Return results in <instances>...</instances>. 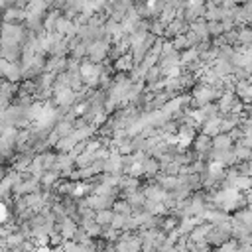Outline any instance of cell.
Returning a JSON list of instances; mask_svg holds the SVG:
<instances>
[{"instance_id": "7402d4cb", "label": "cell", "mask_w": 252, "mask_h": 252, "mask_svg": "<svg viewBox=\"0 0 252 252\" xmlns=\"http://www.w3.org/2000/svg\"><path fill=\"white\" fill-rule=\"evenodd\" d=\"M112 211H114L116 215H126V217H132V215H134V211H132V207H130V203H128L126 199H118V201L114 203Z\"/></svg>"}, {"instance_id": "6da1fadb", "label": "cell", "mask_w": 252, "mask_h": 252, "mask_svg": "<svg viewBox=\"0 0 252 252\" xmlns=\"http://www.w3.org/2000/svg\"><path fill=\"white\" fill-rule=\"evenodd\" d=\"M230 238H232V220H226V222H220V224H213L209 234H207V242H209V246L213 250L222 246Z\"/></svg>"}, {"instance_id": "836d02e7", "label": "cell", "mask_w": 252, "mask_h": 252, "mask_svg": "<svg viewBox=\"0 0 252 252\" xmlns=\"http://www.w3.org/2000/svg\"><path fill=\"white\" fill-rule=\"evenodd\" d=\"M45 2H47L49 6H53V2H55V0H45Z\"/></svg>"}, {"instance_id": "e0dca14e", "label": "cell", "mask_w": 252, "mask_h": 252, "mask_svg": "<svg viewBox=\"0 0 252 252\" xmlns=\"http://www.w3.org/2000/svg\"><path fill=\"white\" fill-rule=\"evenodd\" d=\"M77 187V181H71V179H61L57 185H55V191L61 195V197H67V195H73Z\"/></svg>"}, {"instance_id": "5b68a950", "label": "cell", "mask_w": 252, "mask_h": 252, "mask_svg": "<svg viewBox=\"0 0 252 252\" xmlns=\"http://www.w3.org/2000/svg\"><path fill=\"white\" fill-rule=\"evenodd\" d=\"M77 228H79V222L67 217L65 220L57 222V228H55V230H59V232L63 234V238H65V240H73V236H75Z\"/></svg>"}, {"instance_id": "30bf717a", "label": "cell", "mask_w": 252, "mask_h": 252, "mask_svg": "<svg viewBox=\"0 0 252 252\" xmlns=\"http://www.w3.org/2000/svg\"><path fill=\"white\" fill-rule=\"evenodd\" d=\"M134 59H132V53H126V55H122L120 59H116L114 63H112V67H114V71L116 73H130L132 69H134Z\"/></svg>"}, {"instance_id": "1f68e13d", "label": "cell", "mask_w": 252, "mask_h": 252, "mask_svg": "<svg viewBox=\"0 0 252 252\" xmlns=\"http://www.w3.org/2000/svg\"><path fill=\"white\" fill-rule=\"evenodd\" d=\"M224 41L228 45H236L238 43V28L236 30H230V32H224Z\"/></svg>"}, {"instance_id": "83f0119b", "label": "cell", "mask_w": 252, "mask_h": 252, "mask_svg": "<svg viewBox=\"0 0 252 252\" xmlns=\"http://www.w3.org/2000/svg\"><path fill=\"white\" fill-rule=\"evenodd\" d=\"M128 219H130V217H126V215H116V213H114V219H112L110 226H112V228H116V230H126Z\"/></svg>"}, {"instance_id": "8992f818", "label": "cell", "mask_w": 252, "mask_h": 252, "mask_svg": "<svg viewBox=\"0 0 252 252\" xmlns=\"http://www.w3.org/2000/svg\"><path fill=\"white\" fill-rule=\"evenodd\" d=\"M79 226H83L91 238H100L102 236V230H104V226H100L96 222V219H81L79 220Z\"/></svg>"}, {"instance_id": "4316f807", "label": "cell", "mask_w": 252, "mask_h": 252, "mask_svg": "<svg viewBox=\"0 0 252 252\" xmlns=\"http://www.w3.org/2000/svg\"><path fill=\"white\" fill-rule=\"evenodd\" d=\"M161 79H163V73H161L159 65H154V67L148 71V75H146V83H158V81H161Z\"/></svg>"}, {"instance_id": "277c9868", "label": "cell", "mask_w": 252, "mask_h": 252, "mask_svg": "<svg viewBox=\"0 0 252 252\" xmlns=\"http://www.w3.org/2000/svg\"><path fill=\"white\" fill-rule=\"evenodd\" d=\"M159 173H161V163H159V159L148 156L146 161L142 163V177H146V179H156Z\"/></svg>"}, {"instance_id": "7a4b0ae2", "label": "cell", "mask_w": 252, "mask_h": 252, "mask_svg": "<svg viewBox=\"0 0 252 252\" xmlns=\"http://www.w3.org/2000/svg\"><path fill=\"white\" fill-rule=\"evenodd\" d=\"M0 71H2V77L12 81V83H22L24 81V69H22V63H10L6 59L0 61Z\"/></svg>"}, {"instance_id": "8fae6325", "label": "cell", "mask_w": 252, "mask_h": 252, "mask_svg": "<svg viewBox=\"0 0 252 252\" xmlns=\"http://www.w3.org/2000/svg\"><path fill=\"white\" fill-rule=\"evenodd\" d=\"M220 122H222V116H215V118L207 120V122L201 126V132L207 134V136H211V138H215V136L220 134Z\"/></svg>"}, {"instance_id": "484cf974", "label": "cell", "mask_w": 252, "mask_h": 252, "mask_svg": "<svg viewBox=\"0 0 252 252\" xmlns=\"http://www.w3.org/2000/svg\"><path fill=\"white\" fill-rule=\"evenodd\" d=\"M150 33H154V35H158V37H163V35H165V26L159 22V18H152Z\"/></svg>"}, {"instance_id": "3957f363", "label": "cell", "mask_w": 252, "mask_h": 252, "mask_svg": "<svg viewBox=\"0 0 252 252\" xmlns=\"http://www.w3.org/2000/svg\"><path fill=\"white\" fill-rule=\"evenodd\" d=\"M191 150L197 154V158H199V159H205V158H207V154L213 150V138H211V136H207V134H203V132H199V136L193 140Z\"/></svg>"}, {"instance_id": "d4e9b609", "label": "cell", "mask_w": 252, "mask_h": 252, "mask_svg": "<svg viewBox=\"0 0 252 252\" xmlns=\"http://www.w3.org/2000/svg\"><path fill=\"white\" fill-rule=\"evenodd\" d=\"M207 28H209V33H211L213 39H215V37H220V35L224 33L222 22H207Z\"/></svg>"}, {"instance_id": "ba28073f", "label": "cell", "mask_w": 252, "mask_h": 252, "mask_svg": "<svg viewBox=\"0 0 252 252\" xmlns=\"http://www.w3.org/2000/svg\"><path fill=\"white\" fill-rule=\"evenodd\" d=\"M205 220H207V222H211V224H220V222L232 220V215H230V213H226V211L215 209V211H207V213H205Z\"/></svg>"}, {"instance_id": "4dcf8cb0", "label": "cell", "mask_w": 252, "mask_h": 252, "mask_svg": "<svg viewBox=\"0 0 252 252\" xmlns=\"http://www.w3.org/2000/svg\"><path fill=\"white\" fill-rule=\"evenodd\" d=\"M238 246H240V244H238L234 238H230V240H228V242H224L222 246L215 248V252H236V250H238Z\"/></svg>"}, {"instance_id": "d6a6232c", "label": "cell", "mask_w": 252, "mask_h": 252, "mask_svg": "<svg viewBox=\"0 0 252 252\" xmlns=\"http://www.w3.org/2000/svg\"><path fill=\"white\" fill-rule=\"evenodd\" d=\"M51 252H65V246H57V248H53Z\"/></svg>"}, {"instance_id": "ffe728a7", "label": "cell", "mask_w": 252, "mask_h": 252, "mask_svg": "<svg viewBox=\"0 0 252 252\" xmlns=\"http://www.w3.org/2000/svg\"><path fill=\"white\" fill-rule=\"evenodd\" d=\"M94 219H96V222H98L100 226H110V222H112V219H114V211H112V209L96 211Z\"/></svg>"}, {"instance_id": "ac0fdd59", "label": "cell", "mask_w": 252, "mask_h": 252, "mask_svg": "<svg viewBox=\"0 0 252 252\" xmlns=\"http://www.w3.org/2000/svg\"><path fill=\"white\" fill-rule=\"evenodd\" d=\"M63 16V12H59V10H49L47 12V16H45V20H43V26H45V30L47 32H55V26H57V20Z\"/></svg>"}, {"instance_id": "2e32d148", "label": "cell", "mask_w": 252, "mask_h": 252, "mask_svg": "<svg viewBox=\"0 0 252 252\" xmlns=\"http://www.w3.org/2000/svg\"><path fill=\"white\" fill-rule=\"evenodd\" d=\"M156 181H158L165 191H169V193L177 187V175H165V173H159V175L156 177Z\"/></svg>"}, {"instance_id": "5bb4252c", "label": "cell", "mask_w": 252, "mask_h": 252, "mask_svg": "<svg viewBox=\"0 0 252 252\" xmlns=\"http://www.w3.org/2000/svg\"><path fill=\"white\" fill-rule=\"evenodd\" d=\"M232 219L242 222L250 232H252V209L250 207H244V209H238L236 213H232Z\"/></svg>"}, {"instance_id": "44dd1931", "label": "cell", "mask_w": 252, "mask_h": 252, "mask_svg": "<svg viewBox=\"0 0 252 252\" xmlns=\"http://www.w3.org/2000/svg\"><path fill=\"white\" fill-rule=\"evenodd\" d=\"M234 156H236V161H248L252 159V148H246L242 144H234Z\"/></svg>"}, {"instance_id": "7c38bea8", "label": "cell", "mask_w": 252, "mask_h": 252, "mask_svg": "<svg viewBox=\"0 0 252 252\" xmlns=\"http://www.w3.org/2000/svg\"><path fill=\"white\" fill-rule=\"evenodd\" d=\"M213 148L215 150H232L234 148V140L230 138V134L220 132L219 136L213 138Z\"/></svg>"}, {"instance_id": "9c48e42d", "label": "cell", "mask_w": 252, "mask_h": 252, "mask_svg": "<svg viewBox=\"0 0 252 252\" xmlns=\"http://www.w3.org/2000/svg\"><path fill=\"white\" fill-rule=\"evenodd\" d=\"M211 222H207V220H203V222H199L193 230H191V234H189V240L191 242H201V240H207V234H209V230H211Z\"/></svg>"}, {"instance_id": "9a60e30c", "label": "cell", "mask_w": 252, "mask_h": 252, "mask_svg": "<svg viewBox=\"0 0 252 252\" xmlns=\"http://www.w3.org/2000/svg\"><path fill=\"white\" fill-rule=\"evenodd\" d=\"M53 130L57 132V136H59V138H65V136L73 134V130H75V122H71V120H67V118H61V120L55 124V128H53Z\"/></svg>"}, {"instance_id": "cb8c5ba5", "label": "cell", "mask_w": 252, "mask_h": 252, "mask_svg": "<svg viewBox=\"0 0 252 252\" xmlns=\"http://www.w3.org/2000/svg\"><path fill=\"white\" fill-rule=\"evenodd\" d=\"M120 234H122V230H116L112 226H104V230H102V238L108 242H114V244L120 240Z\"/></svg>"}, {"instance_id": "f1b7e54d", "label": "cell", "mask_w": 252, "mask_h": 252, "mask_svg": "<svg viewBox=\"0 0 252 252\" xmlns=\"http://www.w3.org/2000/svg\"><path fill=\"white\" fill-rule=\"evenodd\" d=\"M171 43H173V47H175L177 51H185V49H189V41H187L185 33H183V35H175V37L171 39Z\"/></svg>"}, {"instance_id": "52a82bcc", "label": "cell", "mask_w": 252, "mask_h": 252, "mask_svg": "<svg viewBox=\"0 0 252 252\" xmlns=\"http://www.w3.org/2000/svg\"><path fill=\"white\" fill-rule=\"evenodd\" d=\"M124 199L130 203V207H132V211H134V213H142V211H144V203L148 201V199H146V193H144V189H140V191H134V193L126 195Z\"/></svg>"}, {"instance_id": "4fadbf2b", "label": "cell", "mask_w": 252, "mask_h": 252, "mask_svg": "<svg viewBox=\"0 0 252 252\" xmlns=\"http://www.w3.org/2000/svg\"><path fill=\"white\" fill-rule=\"evenodd\" d=\"M61 179H63V177H61L59 171L49 169V171H45L43 177H41V187H43V189H55V185H57Z\"/></svg>"}, {"instance_id": "f546056e", "label": "cell", "mask_w": 252, "mask_h": 252, "mask_svg": "<svg viewBox=\"0 0 252 252\" xmlns=\"http://www.w3.org/2000/svg\"><path fill=\"white\" fill-rule=\"evenodd\" d=\"M67 240L63 238V234L59 232V230H53L51 234H49V246L51 248H57V246H63Z\"/></svg>"}, {"instance_id": "603a6c76", "label": "cell", "mask_w": 252, "mask_h": 252, "mask_svg": "<svg viewBox=\"0 0 252 252\" xmlns=\"http://www.w3.org/2000/svg\"><path fill=\"white\" fill-rule=\"evenodd\" d=\"M252 43V26L238 28V43L236 45H250Z\"/></svg>"}, {"instance_id": "d6986e66", "label": "cell", "mask_w": 252, "mask_h": 252, "mask_svg": "<svg viewBox=\"0 0 252 252\" xmlns=\"http://www.w3.org/2000/svg\"><path fill=\"white\" fill-rule=\"evenodd\" d=\"M199 59H201V53L195 47H189V49L181 51V67H187L189 63H195Z\"/></svg>"}]
</instances>
